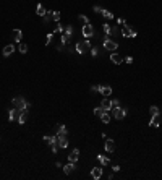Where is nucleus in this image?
<instances>
[{"mask_svg": "<svg viewBox=\"0 0 162 180\" xmlns=\"http://www.w3.org/2000/svg\"><path fill=\"white\" fill-rule=\"evenodd\" d=\"M89 52H91V55H93V57H96V55H97V54H99V50H97V49H96V47H94V49H91Z\"/></svg>", "mask_w": 162, "mask_h": 180, "instance_id": "obj_42", "label": "nucleus"}, {"mask_svg": "<svg viewBox=\"0 0 162 180\" xmlns=\"http://www.w3.org/2000/svg\"><path fill=\"white\" fill-rule=\"evenodd\" d=\"M15 52V46H13V44H8V46H5V47H3V57H10V55H12V54Z\"/></svg>", "mask_w": 162, "mask_h": 180, "instance_id": "obj_13", "label": "nucleus"}, {"mask_svg": "<svg viewBox=\"0 0 162 180\" xmlns=\"http://www.w3.org/2000/svg\"><path fill=\"white\" fill-rule=\"evenodd\" d=\"M97 159H99V162H101L102 166H107V164L110 162V159L107 156H104V154H97Z\"/></svg>", "mask_w": 162, "mask_h": 180, "instance_id": "obj_22", "label": "nucleus"}, {"mask_svg": "<svg viewBox=\"0 0 162 180\" xmlns=\"http://www.w3.org/2000/svg\"><path fill=\"white\" fill-rule=\"evenodd\" d=\"M112 170H113V172H120V166H113Z\"/></svg>", "mask_w": 162, "mask_h": 180, "instance_id": "obj_45", "label": "nucleus"}, {"mask_svg": "<svg viewBox=\"0 0 162 180\" xmlns=\"http://www.w3.org/2000/svg\"><path fill=\"white\" fill-rule=\"evenodd\" d=\"M102 29H104V32H105L107 36H110V32H112V26H110V24H107V23L102 24Z\"/></svg>", "mask_w": 162, "mask_h": 180, "instance_id": "obj_28", "label": "nucleus"}, {"mask_svg": "<svg viewBox=\"0 0 162 180\" xmlns=\"http://www.w3.org/2000/svg\"><path fill=\"white\" fill-rule=\"evenodd\" d=\"M123 62H127V63H133V57H127V58H123Z\"/></svg>", "mask_w": 162, "mask_h": 180, "instance_id": "obj_44", "label": "nucleus"}, {"mask_svg": "<svg viewBox=\"0 0 162 180\" xmlns=\"http://www.w3.org/2000/svg\"><path fill=\"white\" fill-rule=\"evenodd\" d=\"M104 148H105V151H107V153H113V151H115V141H113L112 138H107V139H105V143H104Z\"/></svg>", "mask_w": 162, "mask_h": 180, "instance_id": "obj_9", "label": "nucleus"}, {"mask_svg": "<svg viewBox=\"0 0 162 180\" xmlns=\"http://www.w3.org/2000/svg\"><path fill=\"white\" fill-rule=\"evenodd\" d=\"M159 125H161L159 114H157V115H152V119H151V122H149V127H159Z\"/></svg>", "mask_w": 162, "mask_h": 180, "instance_id": "obj_20", "label": "nucleus"}, {"mask_svg": "<svg viewBox=\"0 0 162 180\" xmlns=\"http://www.w3.org/2000/svg\"><path fill=\"white\" fill-rule=\"evenodd\" d=\"M112 107H120V101H119V99H113V101H112Z\"/></svg>", "mask_w": 162, "mask_h": 180, "instance_id": "obj_41", "label": "nucleus"}, {"mask_svg": "<svg viewBox=\"0 0 162 180\" xmlns=\"http://www.w3.org/2000/svg\"><path fill=\"white\" fill-rule=\"evenodd\" d=\"M91 177H93L94 180H99L102 177V169L101 167H94L93 170H91Z\"/></svg>", "mask_w": 162, "mask_h": 180, "instance_id": "obj_15", "label": "nucleus"}, {"mask_svg": "<svg viewBox=\"0 0 162 180\" xmlns=\"http://www.w3.org/2000/svg\"><path fill=\"white\" fill-rule=\"evenodd\" d=\"M44 143H47L49 146H52L54 143H57V135H55V136H52V135H46V136H44Z\"/></svg>", "mask_w": 162, "mask_h": 180, "instance_id": "obj_19", "label": "nucleus"}, {"mask_svg": "<svg viewBox=\"0 0 162 180\" xmlns=\"http://www.w3.org/2000/svg\"><path fill=\"white\" fill-rule=\"evenodd\" d=\"M55 135H57V136H68L67 127H65V125H62V123L55 125Z\"/></svg>", "mask_w": 162, "mask_h": 180, "instance_id": "obj_7", "label": "nucleus"}, {"mask_svg": "<svg viewBox=\"0 0 162 180\" xmlns=\"http://www.w3.org/2000/svg\"><path fill=\"white\" fill-rule=\"evenodd\" d=\"M52 38H54V32L47 34V38H46V46H49V44H50V41H52Z\"/></svg>", "mask_w": 162, "mask_h": 180, "instance_id": "obj_37", "label": "nucleus"}, {"mask_svg": "<svg viewBox=\"0 0 162 180\" xmlns=\"http://www.w3.org/2000/svg\"><path fill=\"white\" fill-rule=\"evenodd\" d=\"M89 50H91V42L88 41V39H84V41L76 42V46H75V52H78L80 55H83V54L89 52Z\"/></svg>", "mask_w": 162, "mask_h": 180, "instance_id": "obj_2", "label": "nucleus"}, {"mask_svg": "<svg viewBox=\"0 0 162 180\" xmlns=\"http://www.w3.org/2000/svg\"><path fill=\"white\" fill-rule=\"evenodd\" d=\"M149 114H151V117H152V115H157V114H161V111L156 107V105H152V107H149Z\"/></svg>", "mask_w": 162, "mask_h": 180, "instance_id": "obj_30", "label": "nucleus"}, {"mask_svg": "<svg viewBox=\"0 0 162 180\" xmlns=\"http://www.w3.org/2000/svg\"><path fill=\"white\" fill-rule=\"evenodd\" d=\"M110 60H112V62H113V63H115V65H120L122 62H123V58H122V55H120V54H117V52H112V54H110Z\"/></svg>", "mask_w": 162, "mask_h": 180, "instance_id": "obj_14", "label": "nucleus"}, {"mask_svg": "<svg viewBox=\"0 0 162 180\" xmlns=\"http://www.w3.org/2000/svg\"><path fill=\"white\" fill-rule=\"evenodd\" d=\"M20 114H21V111H20V109L12 107V109H10V112H8V120H10V122H15V120H18Z\"/></svg>", "mask_w": 162, "mask_h": 180, "instance_id": "obj_8", "label": "nucleus"}, {"mask_svg": "<svg viewBox=\"0 0 162 180\" xmlns=\"http://www.w3.org/2000/svg\"><path fill=\"white\" fill-rule=\"evenodd\" d=\"M117 23H119V26H120V24H127V21H125L123 18H117Z\"/></svg>", "mask_w": 162, "mask_h": 180, "instance_id": "obj_43", "label": "nucleus"}, {"mask_svg": "<svg viewBox=\"0 0 162 180\" xmlns=\"http://www.w3.org/2000/svg\"><path fill=\"white\" fill-rule=\"evenodd\" d=\"M78 18H80V21H83L84 24H89V18H88L86 15H80Z\"/></svg>", "mask_w": 162, "mask_h": 180, "instance_id": "obj_34", "label": "nucleus"}, {"mask_svg": "<svg viewBox=\"0 0 162 180\" xmlns=\"http://www.w3.org/2000/svg\"><path fill=\"white\" fill-rule=\"evenodd\" d=\"M104 49L105 50H110V52H113V50H117L119 49V44H117L115 41H112V39H109V36H105L104 38Z\"/></svg>", "mask_w": 162, "mask_h": 180, "instance_id": "obj_4", "label": "nucleus"}, {"mask_svg": "<svg viewBox=\"0 0 162 180\" xmlns=\"http://www.w3.org/2000/svg\"><path fill=\"white\" fill-rule=\"evenodd\" d=\"M161 114H162V109H161Z\"/></svg>", "mask_w": 162, "mask_h": 180, "instance_id": "obj_46", "label": "nucleus"}, {"mask_svg": "<svg viewBox=\"0 0 162 180\" xmlns=\"http://www.w3.org/2000/svg\"><path fill=\"white\" fill-rule=\"evenodd\" d=\"M65 34H67V36H70V38H71V36H73V26H71V24H68V26L67 28H65Z\"/></svg>", "mask_w": 162, "mask_h": 180, "instance_id": "obj_31", "label": "nucleus"}, {"mask_svg": "<svg viewBox=\"0 0 162 180\" xmlns=\"http://www.w3.org/2000/svg\"><path fill=\"white\" fill-rule=\"evenodd\" d=\"M50 20H52V12H47V13H46V15H44V16H42V21H44V23L47 24V23H49Z\"/></svg>", "mask_w": 162, "mask_h": 180, "instance_id": "obj_27", "label": "nucleus"}, {"mask_svg": "<svg viewBox=\"0 0 162 180\" xmlns=\"http://www.w3.org/2000/svg\"><path fill=\"white\" fill-rule=\"evenodd\" d=\"M112 115L115 117L117 120H123L125 117H127V109L125 107H112Z\"/></svg>", "mask_w": 162, "mask_h": 180, "instance_id": "obj_3", "label": "nucleus"}, {"mask_svg": "<svg viewBox=\"0 0 162 180\" xmlns=\"http://www.w3.org/2000/svg\"><path fill=\"white\" fill-rule=\"evenodd\" d=\"M101 15H102L104 18H107V20H113V13H110L109 10H102Z\"/></svg>", "mask_w": 162, "mask_h": 180, "instance_id": "obj_26", "label": "nucleus"}, {"mask_svg": "<svg viewBox=\"0 0 162 180\" xmlns=\"http://www.w3.org/2000/svg\"><path fill=\"white\" fill-rule=\"evenodd\" d=\"M70 39H71V38H70V36H67V34L63 32V34H62V38H60V44H62V46H67V44L70 42Z\"/></svg>", "mask_w": 162, "mask_h": 180, "instance_id": "obj_24", "label": "nucleus"}, {"mask_svg": "<svg viewBox=\"0 0 162 180\" xmlns=\"http://www.w3.org/2000/svg\"><path fill=\"white\" fill-rule=\"evenodd\" d=\"M75 169H76V167H75V162H70V161H68V164H65V166H63V172L68 175V174H71Z\"/></svg>", "mask_w": 162, "mask_h": 180, "instance_id": "obj_18", "label": "nucleus"}, {"mask_svg": "<svg viewBox=\"0 0 162 180\" xmlns=\"http://www.w3.org/2000/svg\"><path fill=\"white\" fill-rule=\"evenodd\" d=\"M36 13H38L39 16H44V15L47 13V10L42 7V3H39V5H38V8H36Z\"/></svg>", "mask_w": 162, "mask_h": 180, "instance_id": "obj_23", "label": "nucleus"}, {"mask_svg": "<svg viewBox=\"0 0 162 180\" xmlns=\"http://www.w3.org/2000/svg\"><path fill=\"white\" fill-rule=\"evenodd\" d=\"M104 112H105V111H104V109L101 107V105L94 109V115H97V117H101V115H102V114H104Z\"/></svg>", "mask_w": 162, "mask_h": 180, "instance_id": "obj_33", "label": "nucleus"}, {"mask_svg": "<svg viewBox=\"0 0 162 180\" xmlns=\"http://www.w3.org/2000/svg\"><path fill=\"white\" fill-rule=\"evenodd\" d=\"M99 93L102 94L104 97H109L110 94H112V88L110 86H101V89H99Z\"/></svg>", "mask_w": 162, "mask_h": 180, "instance_id": "obj_16", "label": "nucleus"}, {"mask_svg": "<svg viewBox=\"0 0 162 180\" xmlns=\"http://www.w3.org/2000/svg\"><path fill=\"white\" fill-rule=\"evenodd\" d=\"M18 50H20L21 54H26L28 52V46L24 42H20V47H18Z\"/></svg>", "mask_w": 162, "mask_h": 180, "instance_id": "obj_29", "label": "nucleus"}, {"mask_svg": "<svg viewBox=\"0 0 162 180\" xmlns=\"http://www.w3.org/2000/svg\"><path fill=\"white\" fill-rule=\"evenodd\" d=\"M60 18H62V15H60V12H52V20L54 21H60Z\"/></svg>", "mask_w": 162, "mask_h": 180, "instance_id": "obj_32", "label": "nucleus"}, {"mask_svg": "<svg viewBox=\"0 0 162 180\" xmlns=\"http://www.w3.org/2000/svg\"><path fill=\"white\" fill-rule=\"evenodd\" d=\"M65 31V28L62 26L60 23H57V26H55V32H63Z\"/></svg>", "mask_w": 162, "mask_h": 180, "instance_id": "obj_36", "label": "nucleus"}, {"mask_svg": "<svg viewBox=\"0 0 162 180\" xmlns=\"http://www.w3.org/2000/svg\"><path fill=\"white\" fill-rule=\"evenodd\" d=\"M81 34H83V38H91V36H94L96 34V31H94V26H93V24H84V26H83V29H81Z\"/></svg>", "mask_w": 162, "mask_h": 180, "instance_id": "obj_6", "label": "nucleus"}, {"mask_svg": "<svg viewBox=\"0 0 162 180\" xmlns=\"http://www.w3.org/2000/svg\"><path fill=\"white\" fill-rule=\"evenodd\" d=\"M93 10H94L96 13H102V10H104V8H102V7H99V5H94Z\"/></svg>", "mask_w": 162, "mask_h": 180, "instance_id": "obj_40", "label": "nucleus"}, {"mask_svg": "<svg viewBox=\"0 0 162 180\" xmlns=\"http://www.w3.org/2000/svg\"><path fill=\"white\" fill-rule=\"evenodd\" d=\"M110 36H119V28L112 26V32H110Z\"/></svg>", "mask_w": 162, "mask_h": 180, "instance_id": "obj_39", "label": "nucleus"}, {"mask_svg": "<svg viewBox=\"0 0 162 180\" xmlns=\"http://www.w3.org/2000/svg\"><path fill=\"white\" fill-rule=\"evenodd\" d=\"M101 107L104 109L105 112L112 111V101H109L107 97H104V99H102V102H101Z\"/></svg>", "mask_w": 162, "mask_h": 180, "instance_id": "obj_12", "label": "nucleus"}, {"mask_svg": "<svg viewBox=\"0 0 162 180\" xmlns=\"http://www.w3.org/2000/svg\"><path fill=\"white\" fill-rule=\"evenodd\" d=\"M50 148H52V153H55V154H57V151L60 149V146H58V143H54V145L50 146Z\"/></svg>", "mask_w": 162, "mask_h": 180, "instance_id": "obj_38", "label": "nucleus"}, {"mask_svg": "<svg viewBox=\"0 0 162 180\" xmlns=\"http://www.w3.org/2000/svg\"><path fill=\"white\" fill-rule=\"evenodd\" d=\"M110 119H112V117L109 115V112H104V114L101 115V120H102L104 123H109V122H110Z\"/></svg>", "mask_w": 162, "mask_h": 180, "instance_id": "obj_25", "label": "nucleus"}, {"mask_svg": "<svg viewBox=\"0 0 162 180\" xmlns=\"http://www.w3.org/2000/svg\"><path fill=\"white\" fill-rule=\"evenodd\" d=\"M122 34L125 36V38H136V29H133L131 26H128V24H123L122 26Z\"/></svg>", "mask_w": 162, "mask_h": 180, "instance_id": "obj_5", "label": "nucleus"}, {"mask_svg": "<svg viewBox=\"0 0 162 180\" xmlns=\"http://www.w3.org/2000/svg\"><path fill=\"white\" fill-rule=\"evenodd\" d=\"M12 39L15 42H21V39H23V32H21V29H13V31H12Z\"/></svg>", "mask_w": 162, "mask_h": 180, "instance_id": "obj_10", "label": "nucleus"}, {"mask_svg": "<svg viewBox=\"0 0 162 180\" xmlns=\"http://www.w3.org/2000/svg\"><path fill=\"white\" fill-rule=\"evenodd\" d=\"M12 104H13V107H16V109H20V111H28L29 109V102L24 99L23 96H18V97H15L12 99Z\"/></svg>", "mask_w": 162, "mask_h": 180, "instance_id": "obj_1", "label": "nucleus"}, {"mask_svg": "<svg viewBox=\"0 0 162 180\" xmlns=\"http://www.w3.org/2000/svg\"><path fill=\"white\" fill-rule=\"evenodd\" d=\"M78 157H80V149L78 148H75L71 153L68 154V161H70V162H76V161H78Z\"/></svg>", "mask_w": 162, "mask_h": 180, "instance_id": "obj_11", "label": "nucleus"}, {"mask_svg": "<svg viewBox=\"0 0 162 180\" xmlns=\"http://www.w3.org/2000/svg\"><path fill=\"white\" fill-rule=\"evenodd\" d=\"M99 89H101V86H99V84H93V86H91V93H99Z\"/></svg>", "mask_w": 162, "mask_h": 180, "instance_id": "obj_35", "label": "nucleus"}, {"mask_svg": "<svg viewBox=\"0 0 162 180\" xmlns=\"http://www.w3.org/2000/svg\"><path fill=\"white\" fill-rule=\"evenodd\" d=\"M26 120H28V111H21L20 114V117H18V123H26Z\"/></svg>", "mask_w": 162, "mask_h": 180, "instance_id": "obj_21", "label": "nucleus"}, {"mask_svg": "<svg viewBox=\"0 0 162 180\" xmlns=\"http://www.w3.org/2000/svg\"><path fill=\"white\" fill-rule=\"evenodd\" d=\"M57 143L60 148H67L68 146V136H57Z\"/></svg>", "mask_w": 162, "mask_h": 180, "instance_id": "obj_17", "label": "nucleus"}]
</instances>
